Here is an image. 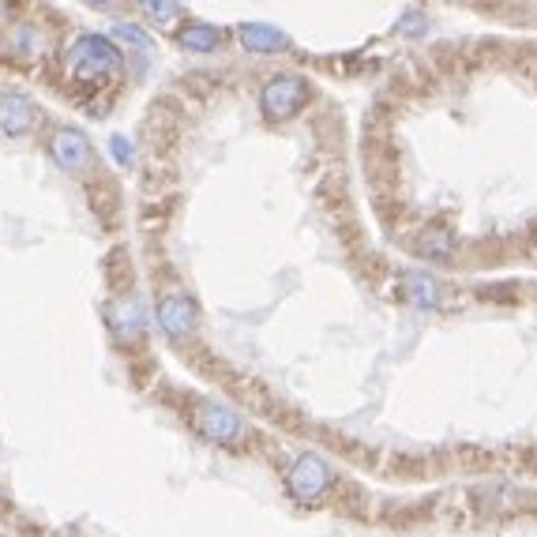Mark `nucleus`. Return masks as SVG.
Here are the masks:
<instances>
[{"label":"nucleus","mask_w":537,"mask_h":537,"mask_svg":"<svg viewBox=\"0 0 537 537\" xmlns=\"http://www.w3.org/2000/svg\"><path fill=\"white\" fill-rule=\"evenodd\" d=\"M286 485H290V496L301 500V504H316L323 492L331 489V466L320 459V455H297L293 466L286 470Z\"/></svg>","instance_id":"obj_2"},{"label":"nucleus","mask_w":537,"mask_h":537,"mask_svg":"<svg viewBox=\"0 0 537 537\" xmlns=\"http://www.w3.org/2000/svg\"><path fill=\"white\" fill-rule=\"evenodd\" d=\"M196 305L185 301V297H162L158 301V327L166 331L169 338H185L196 331Z\"/></svg>","instance_id":"obj_6"},{"label":"nucleus","mask_w":537,"mask_h":537,"mask_svg":"<svg viewBox=\"0 0 537 537\" xmlns=\"http://www.w3.org/2000/svg\"><path fill=\"white\" fill-rule=\"evenodd\" d=\"M237 38H241V46L248 53H282V49L290 46V38L282 31H275V27H267V23H245L237 31Z\"/></svg>","instance_id":"obj_8"},{"label":"nucleus","mask_w":537,"mask_h":537,"mask_svg":"<svg viewBox=\"0 0 537 537\" xmlns=\"http://www.w3.org/2000/svg\"><path fill=\"white\" fill-rule=\"evenodd\" d=\"M113 154L121 158V162H132V143H124V136L113 139Z\"/></svg>","instance_id":"obj_15"},{"label":"nucleus","mask_w":537,"mask_h":537,"mask_svg":"<svg viewBox=\"0 0 537 537\" xmlns=\"http://www.w3.org/2000/svg\"><path fill=\"white\" fill-rule=\"evenodd\" d=\"M113 38H117L121 46L132 49V53H143V57H147V53H154L151 34L139 31V27H132V23H117V27H113Z\"/></svg>","instance_id":"obj_12"},{"label":"nucleus","mask_w":537,"mask_h":537,"mask_svg":"<svg viewBox=\"0 0 537 537\" xmlns=\"http://www.w3.org/2000/svg\"><path fill=\"white\" fill-rule=\"evenodd\" d=\"M0 128L4 136H27L34 128V102L27 94H0Z\"/></svg>","instance_id":"obj_7"},{"label":"nucleus","mask_w":537,"mask_h":537,"mask_svg":"<svg viewBox=\"0 0 537 537\" xmlns=\"http://www.w3.org/2000/svg\"><path fill=\"white\" fill-rule=\"evenodd\" d=\"M305 102H308V83L297 76L271 79L260 94V106L271 121H290V117H297L305 109Z\"/></svg>","instance_id":"obj_3"},{"label":"nucleus","mask_w":537,"mask_h":537,"mask_svg":"<svg viewBox=\"0 0 537 537\" xmlns=\"http://www.w3.org/2000/svg\"><path fill=\"white\" fill-rule=\"evenodd\" d=\"M402 293H406L417 308L440 305V282L429 275H421V271H406V275H402Z\"/></svg>","instance_id":"obj_9"},{"label":"nucleus","mask_w":537,"mask_h":537,"mask_svg":"<svg viewBox=\"0 0 537 537\" xmlns=\"http://www.w3.org/2000/svg\"><path fill=\"white\" fill-rule=\"evenodd\" d=\"M113 327H117L124 338H136L139 331H143V308H139L132 297L121 301V305L113 308Z\"/></svg>","instance_id":"obj_11"},{"label":"nucleus","mask_w":537,"mask_h":537,"mask_svg":"<svg viewBox=\"0 0 537 537\" xmlns=\"http://www.w3.org/2000/svg\"><path fill=\"white\" fill-rule=\"evenodd\" d=\"M68 68H72L79 79L113 76V72L121 68V53H117V46H113L109 38H102V34H83V38H76L72 53H68Z\"/></svg>","instance_id":"obj_1"},{"label":"nucleus","mask_w":537,"mask_h":537,"mask_svg":"<svg viewBox=\"0 0 537 537\" xmlns=\"http://www.w3.org/2000/svg\"><path fill=\"white\" fill-rule=\"evenodd\" d=\"M218 46H222V34L207 23H188L181 31V49H188V53H215Z\"/></svg>","instance_id":"obj_10"},{"label":"nucleus","mask_w":537,"mask_h":537,"mask_svg":"<svg viewBox=\"0 0 537 537\" xmlns=\"http://www.w3.org/2000/svg\"><path fill=\"white\" fill-rule=\"evenodd\" d=\"M395 31H399V34H425V31H429V19L417 16V12H410V16L402 19Z\"/></svg>","instance_id":"obj_13"},{"label":"nucleus","mask_w":537,"mask_h":537,"mask_svg":"<svg viewBox=\"0 0 537 537\" xmlns=\"http://www.w3.org/2000/svg\"><path fill=\"white\" fill-rule=\"evenodd\" d=\"M196 432H200L203 440H211V444H237L241 436H245V421L226 410V406H215V402H207L196 410Z\"/></svg>","instance_id":"obj_4"},{"label":"nucleus","mask_w":537,"mask_h":537,"mask_svg":"<svg viewBox=\"0 0 537 537\" xmlns=\"http://www.w3.org/2000/svg\"><path fill=\"white\" fill-rule=\"evenodd\" d=\"M147 16H158V23H173V16H181L177 4H147Z\"/></svg>","instance_id":"obj_14"},{"label":"nucleus","mask_w":537,"mask_h":537,"mask_svg":"<svg viewBox=\"0 0 537 537\" xmlns=\"http://www.w3.org/2000/svg\"><path fill=\"white\" fill-rule=\"evenodd\" d=\"M49 154H53V162L61 169H68V173H83L94 158L87 136L76 132V128H61V132L53 136V143H49Z\"/></svg>","instance_id":"obj_5"}]
</instances>
